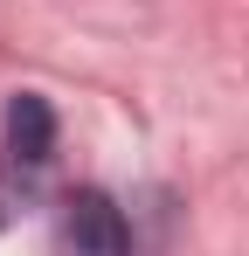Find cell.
<instances>
[{"label": "cell", "mask_w": 249, "mask_h": 256, "mask_svg": "<svg viewBox=\"0 0 249 256\" xmlns=\"http://www.w3.org/2000/svg\"><path fill=\"white\" fill-rule=\"evenodd\" d=\"M48 152H56V104L35 97V90H21V97L7 104V160L28 166V173H42Z\"/></svg>", "instance_id": "2"}, {"label": "cell", "mask_w": 249, "mask_h": 256, "mask_svg": "<svg viewBox=\"0 0 249 256\" xmlns=\"http://www.w3.org/2000/svg\"><path fill=\"white\" fill-rule=\"evenodd\" d=\"M28 187H35V173H28V166H14V160L0 166V228H7L14 214H28Z\"/></svg>", "instance_id": "3"}, {"label": "cell", "mask_w": 249, "mask_h": 256, "mask_svg": "<svg viewBox=\"0 0 249 256\" xmlns=\"http://www.w3.org/2000/svg\"><path fill=\"white\" fill-rule=\"evenodd\" d=\"M56 256H132V228H124L118 201L97 194V187L62 194V208H56Z\"/></svg>", "instance_id": "1"}]
</instances>
